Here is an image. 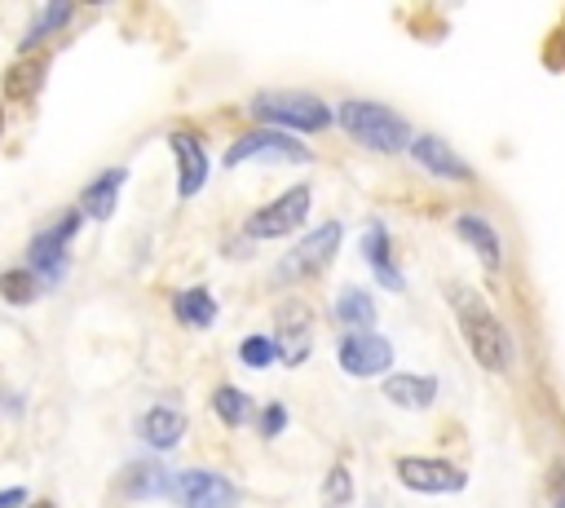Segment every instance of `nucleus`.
I'll list each match as a JSON object with an SVG mask.
<instances>
[{"label":"nucleus","instance_id":"f257e3e1","mask_svg":"<svg viewBox=\"0 0 565 508\" xmlns=\"http://www.w3.org/2000/svg\"><path fill=\"white\" fill-rule=\"evenodd\" d=\"M446 305L455 314V327L468 345V353L486 367V371H508L516 362V340L503 327V318L486 305V296H477L463 283H446Z\"/></svg>","mask_w":565,"mask_h":508},{"label":"nucleus","instance_id":"f03ea898","mask_svg":"<svg viewBox=\"0 0 565 508\" xmlns=\"http://www.w3.org/2000/svg\"><path fill=\"white\" fill-rule=\"evenodd\" d=\"M331 119H340V128H344L358 146L380 150V155H397V150H406L411 137H415L411 124H406L393 106L371 102V97H344Z\"/></svg>","mask_w":565,"mask_h":508},{"label":"nucleus","instance_id":"7ed1b4c3","mask_svg":"<svg viewBox=\"0 0 565 508\" xmlns=\"http://www.w3.org/2000/svg\"><path fill=\"white\" fill-rule=\"evenodd\" d=\"M247 110L278 133H322L331 124V106L300 88H260Z\"/></svg>","mask_w":565,"mask_h":508},{"label":"nucleus","instance_id":"20e7f679","mask_svg":"<svg viewBox=\"0 0 565 508\" xmlns=\"http://www.w3.org/2000/svg\"><path fill=\"white\" fill-rule=\"evenodd\" d=\"M79 225H84L79 208H66L53 225H44V230L31 239V247H26V269H31V278L40 283V292H49V287H57V283L66 278V269H71V243H75Z\"/></svg>","mask_w":565,"mask_h":508},{"label":"nucleus","instance_id":"39448f33","mask_svg":"<svg viewBox=\"0 0 565 508\" xmlns=\"http://www.w3.org/2000/svg\"><path fill=\"white\" fill-rule=\"evenodd\" d=\"M309 159H313V150L305 141H296L291 133H278V128L243 133L225 150V168H238V163H309Z\"/></svg>","mask_w":565,"mask_h":508},{"label":"nucleus","instance_id":"423d86ee","mask_svg":"<svg viewBox=\"0 0 565 508\" xmlns=\"http://www.w3.org/2000/svg\"><path fill=\"white\" fill-rule=\"evenodd\" d=\"M309 203H313L309 186H287L278 199H269L265 208H256V212L243 221V234H247V239H287V234H296V230L305 225Z\"/></svg>","mask_w":565,"mask_h":508},{"label":"nucleus","instance_id":"0eeeda50","mask_svg":"<svg viewBox=\"0 0 565 508\" xmlns=\"http://www.w3.org/2000/svg\"><path fill=\"white\" fill-rule=\"evenodd\" d=\"M340 243H344V225H340V221H322L318 230H309V234L278 261V278H313V274H322V269L335 261Z\"/></svg>","mask_w":565,"mask_h":508},{"label":"nucleus","instance_id":"6e6552de","mask_svg":"<svg viewBox=\"0 0 565 508\" xmlns=\"http://www.w3.org/2000/svg\"><path fill=\"white\" fill-rule=\"evenodd\" d=\"M181 508H238V486L216 468H181L172 473V495Z\"/></svg>","mask_w":565,"mask_h":508},{"label":"nucleus","instance_id":"1a4fd4ad","mask_svg":"<svg viewBox=\"0 0 565 508\" xmlns=\"http://www.w3.org/2000/svg\"><path fill=\"white\" fill-rule=\"evenodd\" d=\"M397 481L415 495H450L468 486V473L441 455H402L397 459Z\"/></svg>","mask_w":565,"mask_h":508},{"label":"nucleus","instance_id":"9d476101","mask_svg":"<svg viewBox=\"0 0 565 508\" xmlns=\"http://www.w3.org/2000/svg\"><path fill=\"white\" fill-rule=\"evenodd\" d=\"M168 150H172V159H177V194H181V199H194V194L207 186V172H212V159H207L199 133L172 128V133H168Z\"/></svg>","mask_w":565,"mask_h":508},{"label":"nucleus","instance_id":"9b49d317","mask_svg":"<svg viewBox=\"0 0 565 508\" xmlns=\"http://www.w3.org/2000/svg\"><path fill=\"white\" fill-rule=\"evenodd\" d=\"M335 362H340V371H349L358 380L362 375H384L388 362H393V345L384 336H375V331H349L335 345Z\"/></svg>","mask_w":565,"mask_h":508},{"label":"nucleus","instance_id":"f8f14e48","mask_svg":"<svg viewBox=\"0 0 565 508\" xmlns=\"http://www.w3.org/2000/svg\"><path fill=\"white\" fill-rule=\"evenodd\" d=\"M406 150H411V159H415L428 177H437V181H472V163L459 159V150H455L446 137H437V133L411 137Z\"/></svg>","mask_w":565,"mask_h":508},{"label":"nucleus","instance_id":"ddd939ff","mask_svg":"<svg viewBox=\"0 0 565 508\" xmlns=\"http://www.w3.org/2000/svg\"><path fill=\"white\" fill-rule=\"evenodd\" d=\"M309 331H313L309 305L305 300H282V309H278V336H269L282 367H300L309 358Z\"/></svg>","mask_w":565,"mask_h":508},{"label":"nucleus","instance_id":"4468645a","mask_svg":"<svg viewBox=\"0 0 565 508\" xmlns=\"http://www.w3.org/2000/svg\"><path fill=\"white\" fill-rule=\"evenodd\" d=\"M358 252H362V261L371 265V274H375L388 292H402V287H406V278H402V269H397V261H393V239H388V225H384V221H371V225H366Z\"/></svg>","mask_w":565,"mask_h":508},{"label":"nucleus","instance_id":"2eb2a0df","mask_svg":"<svg viewBox=\"0 0 565 508\" xmlns=\"http://www.w3.org/2000/svg\"><path fill=\"white\" fill-rule=\"evenodd\" d=\"M380 389H384V398H388L393 406H402V411H428V406L437 402L441 380H437V375H419V371H393Z\"/></svg>","mask_w":565,"mask_h":508},{"label":"nucleus","instance_id":"dca6fc26","mask_svg":"<svg viewBox=\"0 0 565 508\" xmlns=\"http://www.w3.org/2000/svg\"><path fill=\"white\" fill-rule=\"evenodd\" d=\"M137 433L150 451H172L181 437H185V411L172 406V402H154L141 420H137Z\"/></svg>","mask_w":565,"mask_h":508},{"label":"nucleus","instance_id":"f3484780","mask_svg":"<svg viewBox=\"0 0 565 508\" xmlns=\"http://www.w3.org/2000/svg\"><path fill=\"white\" fill-rule=\"evenodd\" d=\"M119 490L128 499H163L172 495V468L163 459H132L119 473Z\"/></svg>","mask_w":565,"mask_h":508},{"label":"nucleus","instance_id":"a211bd4d","mask_svg":"<svg viewBox=\"0 0 565 508\" xmlns=\"http://www.w3.org/2000/svg\"><path fill=\"white\" fill-rule=\"evenodd\" d=\"M450 225H455V234L477 252V261H481L486 269H499V265H503V239H499V230H494L481 212H459Z\"/></svg>","mask_w":565,"mask_h":508},{"label":"nucleus","instance_id":"6ab92c4d","mask_svg":"<svg viewBox=\"0 0 565 508\" xmlns=\"http://www.w3.org/2000/svg\"><path fill=\"white\" fill-rule=\"evenodd\" d=\"M128 181V168H106L97 172L84 194H79V216H93V221H110L115 216V203H119V190Z\"/></svg>","mask_w":565,"mask_h":508},{"label":"nucleus","instance_id":"aec40b11","mask_svg":"<svg viewBox=\"0 0 565 508\" xmlns=\"http://www.w3.org/2000/svg\"><path fill=\"white\" fill-rule=\"evenodd\" d=\"M44 71H49V57L44 53H22L9 66V75H4V93L18 97V102H35V93L44 84Z\"/></svg>","mask_w":565,"mask_h":508},{"label":"nucleus","instance_id":"412c9836","mask_svg":"<svg viewBox=\"0 0 565 508\" xmlns=\"http://www.w3.org/2000/svg\"><path fill=\"white\" fill-rule=\"evenodd\" d=\"M335 318H340L349 331H371L380 314H375L371 292L358 287V283H349V287H340V296H335Z\"/></svg>","mask_w":565,"mask_h":508},{"label":"nucleus","instance_id":"4be33fe9","mask_svg":"<svg viewBox=\"0 0 565 508\" xmlns=\"http://www.w3.org/2000/svg\"><path fill=\"white\" fill-rule=\"evenodd\" d=\"M172 314L185 322V327H212L216 322V314H221V305H216V296L207 292V287H185V292H177L172 296Z\"/></svg>","mask_w":565,"mask_h":508},{"label":"nucleus","instance_id":"5701e85b","mask_svg":"<svg viewBox=\"0 0 565 508\" xmlns=\"http://www.w3.org/2000/svg\"><path fill=\"white\" fill-rule=\"evenodd\" d=\"M71 18H75L71 4H44V9H35V18L26 22V35H22V53H35V49H40L49 35H57Z\"/></svg>","mask_w":565,"mask_h":508},{"label":"nucleus","instance_id":"b1692460","mask_svg":"<svg viewBox=\"0 0 565 508\" xmlns=\"http://www.w3.org/2000/svg\"><path fill=\"white\" fill-rule=\"evenodd\" d=\"M212 411H216L221 424L243 428V424L252 420V398H247V389H238V384H216V389H212Z\"/></svg>","mask_w":565,"mask_h":508},{"label":"nucleus","instance_id":"393cba45","mask_svg":"<svg viewBox=\"0 0 565 508\" xmlns=\"http://www.w3.org/2000/svg\"><path fill=\"white\" fill-rule=\"evenodd\" d=\"M0 296H4V305H31L40 296V283L31 278L26 265H18V269H4L0 274Z\"/></svg>","mask_w":565,"mask_h":508},{"label":"nucleus","instance_id":"a878e982","mask_svg":"<svg viewBox=\"0 0 565 508\" xmlns=\"http://www.w3.org/2000/svg\"><path fill=\"white\" fill-rule=\"evenodd\" d=\"M238 362H243V367H252V371L274 367V362H278L274 340H269V336H243V340H238Z\"/></svg>","mask_w":565,"mask_h":508},{"label":"nucleus","instance_id":"bb28decb","mask_svg":"<svg viewBox=\"0 0 565 508\" xmlns=\"http://www.w3.org/2000/svg\"><path fill=\"white\" fill-rule=\"evenodd\" d=\"M349 499H353V473L344 464H331V473L322 481V504L327 508H344Z\"/></svg>","mask_w":565,"mask_h":508},{"label":"nucleus","instance_id":"cd10ccee","mask_svg":"<svg viewBox=\"0 0 565 508\" xmlns=\"http://www.w3.org/2000/svg\"><path fill=\"white\" fill-rule=\"evenodd\" d=\"M282 428H287V406L282 402H269L260 411V437H278Z\"/></svg>","mask_w":565,"mask_h":508},{"label":"nucleus","instance_id":"c85d7f7f","mask_svg":"<svg viewBox=\"0 0 565 508\" xmlns=\"http://www.w3.org/2000/svg\"><path fill=\"white\" fill-rule=\"evenodd\" d=\"M22 504H26L22 486H0V508H22Z\"/></svg>","mask_w":565,"mask_h":508},{"label":"nucleus","instance_id":"c756f323","mask_svg":"<svg viewBox=\"0 0 565 508\" xmlns=\"http://www.w3.org/2000/svg\"><path fill=\"white\" fill-rule=\"evenodd\" d=\"M552 508H565V477H561V486H556V495H552Z\"/></svg>","mask_w":565,"mask_h":508},{"label":"nucleus","instance_id":"7c9ffc66","mask_svg":"<svg viewBox=\"0 0 565 508\" xmlns=\"http://www.w3.org/2000/svg\"><path fill=\"white\" fill-rule=\"evenodd\" d=\"M0 133H4V110H0Z\"/></svg>","mask_w":565,"mask_h":508},{"label":"nucleus","instance_id":"2f4dec72","mask_svg":"<svg viewBox=\"0 0 565 508\" xmlns=\"http://www.w3.org/2000/svg\"><path fill=\"white\" fill-rule=\"evenodd\" d=\"M31 508H53V504H31Z\"/></svg>","mask_w":565,"mask_h":508}]
</instances>
